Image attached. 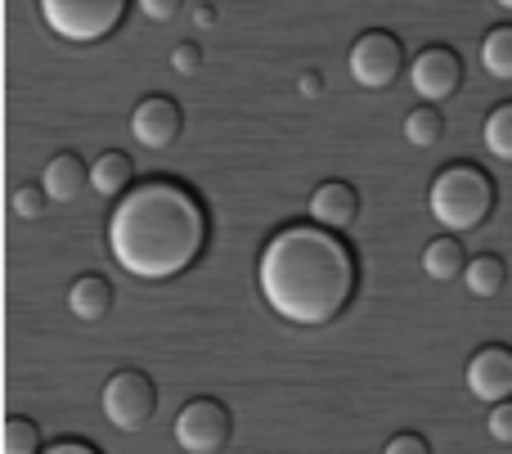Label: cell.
Returning a JSON list of instances; mask_svg holds the SVG:
<instances>
[{
  "instance_id": "5b68a950",
  "label": "cell",
  "mask_w": 512,
  "mask_h": 454,
  "mask_svg": "<svg viewBox=\"0 0 512 454\" xmlns=\"http://www.w3.org/2000/svg\"><path fill=\"white\" fill-rule=\"evenodd\" d=\"M153 405H158V392L144 374L126 369V374H113L104 383V419L117 432H140L153 419Z\"/></svg>"
},
{
  "instance_id": "7c38bea8",
  "label": "cell",
  "mask_w": 512,
  "mask_h": 454,
  "mask_svg": "<svg viewBox=\"0 0 512 454\" xmlns=\"http://www.w3.org/2000/svg\"><path fill=\"white\" fill-rule=\"evenodd\" d=\"M86 185H90V167L81 158H72V153L50 158V162H45V171H41L45 203H72V198H77Z\"/></svg>"
},
{
  "instance_id": "5bb4252c",
  "label": "cell",
  "mask_w": 512,
  "mask_h": 454,
  "mask_svg": "<svg viewBox=\"0 0 512 454\" xmlns=\"http://www.w3.org/2000/svg\"><path fill=\"white\" fill-rule=\"evenodd\" d=\"M108 302H113V288H108V279H99V275L72 279V288H68V311L77 315V320H86V324L104 320V315H108Z\"/></svg>"
},
{
  "instance_id": "9c48e42d",
  "label": "cell",
  "mask_w": 512,
  "mask_h": 454,
  "mask_svg": "<svg viewBox=\"0 0 512 454\" xmlns=\"http://www.w3.org/2000/svg\"><path fill=\"white\" fill-rule=\"evenodd\" d=\"M463 383L481 405H504L512 396V351L508 347H481L463 369Z\"/></svg>"
},
{
  "instance_id": "ba28073f",
  "label": "cell",
  "mask_w": 512,
  "mask_h": 454,
  "mask_svg": "<svg viewBox=\"0 0 512 454\" xmlns=\"http://www.w3.org/2000/svg\"><path fill=\"white\" fill-rule=\"evenodd\" d=\"M459 81H463V63L450 45H427V50H418L414 63H409V86L418 90V99H423L427 108L450 99L454 90H459Z\"/></svg>"
},
{
  "instance_id": "4316f807",
  "label": "cell",
  "mask_w": 512,
  "mask_h": 454,
  "mask_svg": "<svg viewBox=\"0 0 512 454\" xmlns=\"http://www.w3.org/2000/svg\"><path fill=\"white\" fill-rule=\"evenodd\" d=\"M41 454H95V450L81 446V441H63V446H50V450H41Z\"/></svg>"
},
{
  "instance_id": "52a82bcc",
  "label": "cell",
  "mask_w": 512,
  "mask_h": 454,
  "mask_svg": "<svg viewBox=\"0 0 512 454\" xmlns=\"http://www.w3.org/2000/svg\"><path fill=\"white\" fill-rule=\"evenodd\" d=\"M230 441V414L221 401H189L176 414V446L185 454H216Z\"/></svg>"
},
{
  "instance_id": "484cf974",
  "label": "cell",
  "mask_w": 512,
  "mask_h": 454,
  "mask_svg": "<svg viewBox=\"0 0 512 454\" xmlns=\"http://www.w3.org/2000/svg\"><path fill=\"white\" fill-rule=\"evenodd\" d=\"M144 14H153V18H167V14H176V5H171V0H144Z\"/></svg>"
},
{
  "instance_id": "cb8c5ba5",
  "label": "cell",
  "mask_w": 512,
  "mask_h": 454,
  "mask_svg": "<svg viewBox=\"0 0 512 454\" xmlns=\"http://www.w3.org/2000/svg\"><path fill=\"white\" fill-rule=\"evenodd\" d=\"M382 454H432V450H427V441L418 432H400V437H391L382 446Z\"/></svg>"
},
{
  "instance_id": "6da1fadb",
  "label": "cell",
  "mask_w": 512,
  "mask_h": 454,
  "mask_svg": "<svg viewBox=\"0 0 512 454\" xmlns=\"http://www.w3.org/2000/svg\"><path fill=\"white\" fill-rule=\"evenodd\" d=\"M256 284L279 320L319 329L337 320L351 302L355 257L337 234L315 230V225H288L261 248Z\"/></svg>"
},
{
  "instance_id": "d4e9b609",
  "label": "cell",
  "mask_w": 512,
  "mask_h": 454,
  "mask_svg": "<svg viewBox=\"0 0 512 454\" xmlns=\"http://www.w3.org/2000/svg\"><path fill=\"white\" fill-rule=\"evenodd\" d=\"M297 90H301L306 99H315L319 90H324V77H319V72H301V77H297Z\"/></svg>"
},
{
  "instance_id": "4fadbf2b",
  "label": "cell",
  "mask_w": 512,
  "mask_h": 454,
  "mask_svg": "<svg viewBox=\"0 0 512 454\" xmlns=\"http://www.w3.org/2000/svg\"><path fill=\"white\" fill-rule=\"evenodd\" d=\"M131 176H135L131 158H126V153H117V149L113 153H99V158L90 162V189H95L99 198H117V203H122Z\"/></svg>"
},
{
  "instance_id": "8fae6325",
  "label": "cell",
  "mask_w": 512,
  "mask_h": 454,
  "mask_svg": "<svg viewBox=\"0 0 512 454\" xmlns=\"http://www.w3.org/2000/svg\"><path fill=\"white\" fill-rule=\"evenodd\" d=\"M355 212H360V198H355V189L342 185V180H324V185L310 194V221H315V230L342 234L346 225L355 221Z\"/></svg>"
},
{
  "instance_id": "83f0119b",
  "label": "cell",
  "mask_w": 512,
  "mask_h": 454,
  "mask_svg": "<svg viewBox=\"0 0 512 454\" xmlns=\"http://www.w3.org/2000/svg\"><path fill=\"white\" fill-rule=\"evenodd\" d=\"M194 23L198 27H212L216 23V5H194Z\"/></svg>"
},
{
  "instance_id": "ac0fdd59",
  "label": "cell",
  "mask_w": 512,
  "mask_h": 454,
  "mask_svg": "<svg viewBox=\"0 0 512 454\" xmlns=\"http://www.w3.org/2000/svg\"><path fill=\"white\" fill-rule=\"evenodd\" d=\"M481 144H486L490 158L512 162V104H499L495 113L486 117V126H481Z\"/></svg>"
},
{
  "instance_id": "3957f363",
  "label": "cell",
  "mask_w": 512,
  "mask_h": 454,
  "mask_svg": "<svg viewBox=\"0 0 512 454\" xmlns=\"http://www.w3.org/2000/svg\"><path fill=\"white\" fill-rule=\"evenodd\" d=\"M427 212L450 239L468 234L477 225H486V216L495 212V185H490V176L481 167L454 162V167L436 171L432 189H427Z\"/></svg>"
},
{
  "instance_id": "ffe728a7",
  "label": "cell",
  "mask_w": 512,
  "mask_h": 454,
  "mask_svg": "<svg viewBox=\"0 0 512 454\" xmlns=\"http://www.w3.org/2000/svg\"><path fill=\"white\" fill-rule=\"evenodd\" d=\"M5 454H41V432L27 419H9L5 423Z\"/></svg>"
},
{
  "instance_id": "2e32d148",
  "label": "cell",
  "mask_w": 512,
  "mask_h": 454,
  "mask_svg": "<svg viewBox=\"0 0 512 454\" xmlns=\"http://www.w3.org/2000/svg\"><path fill=\"white\" fill-rule=\"evenodd\" d=\"M508 284V270L499 257H472L468 270H463V288H468L477 302H490V297H499Z\"/></svg>"
},
{
  "instance_id": "603a6c76",
  "label": "cell",
  "mask_w": 512,
  "mask_h": 454,
  "mask_svg": "<svg viewBox=\"0 0 512 454\" xmlns=\"http://www.w3.org/2000/svg\"><path fill=\"white\" fill-rule=\"evenodd\" d=\"M9 207H14V216H23V221H27V216H41V207H45V194H41V189H14V203H9Z\"/></svg>"
},
{
  "instance_id": "7a4b0ae2",
  "label": "cell",
  "mask_w": 512,
  "mask_h": 454,
  "mask_svg": "<svg viewBox=\"0 0 512 454\" xmlns=\"http://www.w3.org/2000/svg\"><path fill=\"white\" fill-rule=\"evenodd\" d=\"M203 207L176 185H140L113 207L108 248L135 279H176L203 252Z\"/></svg>"
},
{
  "instance_id": "9a60e30c",
  "label": "cell",
  "mask_w": 512,
  "mask_h": 454,
  "mask_svg": "<svg viewBox=\"0 0 512 454\" xmlns=\"http://www.w3.org/2000/svg\"><path fill=\"white\" fill-rule=\"evenodd\" d=\"M423 270H427V279H436V284H450V279H459L463 270H468L463 243H459V239H450V234L432 239V243L423 248Z\"/></svg>"
},
{
  "instance_id": "d6986e66",
  "label": "cell",
  "mask_w": 512,
  "mask_h": 454,
  "mask_svg": "<svg viewBox=\"0 0 512 454\" xmlns=\"http://www.w3.org/2000/svg\"><path fill=\"white\" fill-rule=\"evenodd\" d=\"M445 135V117L436 113V108H414V113L405 117V140L414 144V149H432L436 140Z\"/></svg>"
},
{
  "instance_id": "8992f818",
  "label": "cell",
  "mask_w": 512,
  "mask_h": 454,
  "mask_svg": "<svg viewBox=\"0 0 512 454\" xmlns=\"http://www.w3.org/2000/svg\"><path fill=\"white\" fill-rule=\"evenodd\" d=\"M400 63H405L400 59V41L391 32H364L346 54L351 81L364 90H387L400 77Z\"/></svg>"
},
{
  "instance_id": "44dd1931",
  "label": "cell",
  "mask_w": 512,
  "mask_h": 454,
  "mask_svg": "<svg viewBox=\"0 0 512 454\" xmlns=\"http://www.w3.org/2000/svg\"><path fill=\"white\" fill-rule=\"evenodd\" d=\"M486 432H490V441H499V446H512V401L495 405V410L486 414Z\"/></svg>"
},
{
  "instance_id": "30bf717a",
  "label": "cell",
  "mask_w": 512,
  "mask_h": 454,
  "mask_svg": "<svg viewBox=\"0 0 512 454\" xmlns=\"http://www.w3.org/2000/svg\"><path fill=\"white\" fill-rule=\"evenodd\" d=\"M131 135H135V144H144V149H167V144H176V135H180V108L162 95L140 99L131 113Z\"/></svg>"
},
{
  "instance_id": "7402d4cb",
  "label": "cell",
  "mask_w": 512,
  "mask_h": 454,
  "mask_svg": "<svg viewBox=\"0 0 512 454\" xmlns=\"http://www.w3.org/2000/svg\"><path fill=\"white\" fill-rule=\"evenodd\" d=\"M171 68L180 72V77H194L198 68H203V50H198L194 41H185V45H176L171 50Z\"/></svg>"
},
{
  "instance_id": "e0dca14e",
  "label": "cell",
  "mask_w": 512,
  "mask_h": 454,
  "mask_svg": "<svg viewBox=\"0 0 512 454\" xmlns=\"http://www.w3.org/2000/svg\"><path fill=\"white\" fill-rule=\"evenodd\" d=\"M481 68L495 81H512V27H490L481 41Z\"/></svg>"
},
{
  "instance_id": "277c9868",
  "label": "cell",
  "mask_w": 512,
  "mask_h": 454,
  "mask_svg": "<svg viewBox=\"0 0 512 454\" xmlns=\"http://www.w3.org/2000/svg\"><path fill=\"white\" fill-rule=\"evenodd\" d=\"M122 14V0H45L41 5L45 27L72 45H90L99 36H108L122 23Z\"/></svg>"
}]
</instances>
